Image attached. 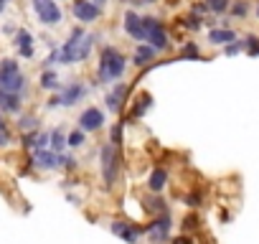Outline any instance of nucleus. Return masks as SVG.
<instances>
[{"instance_id": "nucleus-1", "label": "nucleus", "mask_w": 259, "mask_h": 244, "mask_svg": "<svg viewBox=\"0 0 259 244\" xmlns=\"http://www.w3.org/2000/svg\"><path fill=\"white\" fill-rule=\"evenodd\" d=\"M122 71H124V56H122L117 49L107 46V49L102 51V59H99V79H102V82H107V79H119Z\"/></svg>"}, {"instance_id": "nucleus-2", "label": "nucleus", "mask_w": 259, "mask_h": 244, "mask_svg": "<svg viewBox=\"0 0 259 244\" xmlns=\"http://www.w3.org/2000/svg\"><path fill=\"white\" fill-rule=\"evenodd\" d=\"M21 87H23V76H21V71H18V61L6 59L3 64H0V89L16 94Z\"/></svg>"}, {"instance_id": "nucleus-3", "label": "nucleus", "mask_w": 259, "mask_h": 244, "mask_svg": "<svg viewBox=\"0 0 259 244\" xmlns=\"http://www.w3.org/2000/svg\"><path fill=\"white\" fill-rule=\"evenodd\" d=\"M33 11L44 26H59L61 23V8L56 0H33Z\"/></svg>"}, {"instance_id": "nucleus-4", "label": "nucleus", "mask_w": 259, "mask_h": 244, "mask_svg": "<svg viewBox=\"0 0 259 244\" xmlns=\"http://www.w3.org/2000/svg\"><path fill=\"white\" fill-rule=\"evenodd\" d=\"M143 21H145V38L153 44V49H158V51L168 49V36H165V28L160 26V21L158 18H143Z\"/></svg>"}, {"instance_id": "nucleus-5", "label": "nucleus", "mask_w": 259, "mask_h": 244, "mask_svg": "<svg viewBox=\"0 0 259 244\" xmlns=\"http://www.w3.org/2000/svg\"><path fill=\"white\" fill-rule=\"evenodd\" d=\"M81 38H84V31H81V28H74L71 36H69V41H66V46L59 51V59H61L64 64H74V61H79V46H81Z\"/></svg>"}, {"instance_id": "nucleus-6", "label": "nucleus", "mask_w": 259, "mask_h": 244, "mask_svg": "<svg viewBox=\"0 0 259 244\" xmlns=\"http://www.w3.org/2000/svg\"><path fill=\"white\" fill-rule=\"evenodd\" d=\"M102 173H104L107 186H112L117 181V153H114L112 145H104L102 148Z\"/></svg>"}, {"instance_id": "nucleus-7", "label": "nucleus", "mask_w": 259, "mask_h": 244, "mask_svg": "<svg viewBox=\"0 0 259 244\" xmlns=\"http://www.w3.org/2000/svg\"><path fill=\"white\" fill-rule=\"evenodd\" d=\"M74 18L81 23H94L99 18V6L92 0H74Z\"/></svg>"}, {"instance_id": "nucleus-8", "label": "nucleus", "mask_w": 259, "mask_h": 244, "mask_svg": "<svg viewBox=\"0 0 259 244\" xmlns=\"http://www.w3.org/2000/svg\"><path fill=\"white\" fill-rule=\"evenodd\" d=\"M124 31H127L130 38L145 41V21H143L135 11H127V13H124Z\"/></svg>"}, {"instance_id": "nucleus-9", "label": "nucleus", "mask_w": 259, "mask_h": 244, "mask_svg": "<svg viewBox=\"0 0 259 244\" xmlns=\"http://www.w3.org/2000/svg\"><path fill=\"white\" fill-rule=\"evenodd\" d=\"M79 125H81V130H99L104 125V112L97 109V107L84 109L81 117H79Z\"/></svg>"}, {"instance_id": "nucleus-10", "label": "nucleus", "mask_w": 259, "mask_h": 244, "mask_svg": "<svg viewBox=\"0 0 259 244\" xmlns=\"http://www.w3.org/2000/svg\"><path fill=\"white\" fill-rule=\"evenodd\" d=\"M0 107L8 109V112H18L21 109V99L13 92H3V89H0Z\"/></svg>"}, {"instance_id": "nucleus-11", "label": "nucleus", "mask_w": 259, "mask_h": 244, "mask_svg": "<svg viewBox=\"0 0 259 244\" xmlns=\"http://www.w3.org/2000/svg\"><path fill=\"white\" fill-rule=\"evenodd\" d=\"M16 44H18V49H21V54H23V56H31V54H33V38H31V33H28V31H18Z\"/></svg>"}, {"instance_id": "nucleus-12", "label": "nucleus", "mask_w": 259, "mask_h": 244, "mask_svg": "<svg viewBox=\"0 0 259 244\" xmlns=\"http://www.w3.org/2000/svg\"><path fill=\"white\" fill-rule=\"evenodd\" d=\"M208 38L213 44H231V41H236V33L234 31H226V28H219V31H211Z\"/></svg>"}, {"instance_id": "nucleus-13", "label": "nucleus", "mask_w": 259, "mask_h": 244, "mask_svg": "<svg viewBox=\"0 0 259 244\" xmlns=\"http://www.w3.org/2000/svg\"><path fill=\"white\" fill-rule=\"evenodd\" d=\"M112 231H114V234H122V236H124V241H135V239H138V234H140L138 229H133V226L127 229L124 224H112Z\"/></svg>"}, {"instance_id": "nucleus-14", "label": "nucleus", "mask_w": 259, "mask_h": 244, "mask_svg": "<svg viewBox=\"0 0 259 244\" xmlns=\"http://www.w3.org/2000/svg\"><path fill=\"white\" fill-rule=\"evenodd\" d=\"M153 56H155V49H153V46H138V51H135V64H148Z\"/></svg>"}, {"instance_id": "nucleus-15", "label": "nucleus", "mask_w": 259, "mask_h": 244, "mask_svg": "<svg viewBox=\"0 0 259 244\" xmlns=\"http://www.w3.org/2000/svg\"><path fill=\"white\" fill-rule=\"evenodd\" d=\"M81 94H84V89L74 84V87H69V89H66V94L61 97V104H74V102H76Z\"/></svg>"}, {"instance_id": "nucleus-16", "label": "nucleus", "mask_w": 259, "mask_h": 244, "mask_svg": "<svg viewBox=\"0 0 259 244\" xmlns=\"http://www.w3.org/2000/svg\"><path fill=\"white\" fill-rule=\"evenodd\" d=\"M36 160H38V166H41V168H54L59 158H56L54 153H38V155H36Z\"/></svg>"}, {"instance_id": "nucleus-17", "label": "nucleus", "mask_w": 259, "mask_h": 244, "mask_svg": "<svg viewBox=\"0 0 259 244\" xmlns=\"http://www.w3.org/2000/svg\"><path fill=\"white\" fill-rule=\"evenodd\" d=\"M56 84H59L56 71H44V76H41V87H44V89H54Z\"/></svg>"}, {"instance_id": "nucleus-18", "label": "nucleus", "mask_w": 259, "mask_h": 244, "mask_svg": "<svg viewBox=\"0 0 259 244\" xmlns=\"http://www.w3.org/2000/svg\"><path fill=\"white\" fill-rule=\"evenodd\" d=\"M165 186V171H155L153 176H150V188L153 191H160Z\"/></svg>"}, {"instance_id": "nucleus-19", "label": "nucleus", "mask_w": 259, "mask_h": 244, "mask_svg": "<svg viewBox=\"0 0 259 244\" xmlns=\"http://www.w3.org/2000/svg\"><path fill=\"white\" fill-rule=\"evenodd\" d=\"M206 8L213 13H224V11H229V0H206Z\"/></svg>"}, {"instance_id": "nucleus-20", "label": "nucleus", "mask_w": 259, "mask_h": 244, "mask_svg": "<svg viewBox=\"0 0 259 244\" xmlns=\"http://www.w3.org/2000/svg\"><path fill=\"white\" fill-rule=\"evenodd\" d=\"M92 41H94V36H87V33H84L81 46H79V61H84V59H87V54H89V49H92Z\"/></svg>"}, {"instance_id": "nucleus-21", "label": "nucleus", "mask_w": 259, "mask_h": 244, "mask_svg": "<svg viewBox=\"0 0 259 244\" xmlns=\"http://www.w3.org/2000/svg\"><path fill=\"white\" fill-rule=\"evenodd\" d=\"M231 13H234L236 18H241V16H246V13H249V6L244 3V0H241V3H234V6H231Z\"/></svg>"}, {"instance_id": "nucleus-22", "label": "nucleus", "mask_w": 259, "mask_h": 244, "mask_svg": "<svg viewBox=\"0 0 259 244\" xmlns=\"http://www.w3.org/2000/svg\"><path fill=\"white\" fill-rule=\"evenodd\" d=\"M8 140H11V133H8V128H6L3 117H0V145H8Z\"/></svg>"}, {"instance_id": "nucleus-23", "label": "nucleus", "mask_w": 259, "mask_h": 244, "mask_svg": "<svg viewBox=\"0 0 259 244\" xmlns=\"http://www.w3.org/2000/svg\"><path fill=\"white\" fill-rule=\"evenodd\" d=\"M81 143H84V133H71V135H69V145H71V148H79Z\"/></svg>"}, {"instance_id": "nucleus-24", "label": "nucleus", "mask_w": 259, "mask_h": 244, "mask_svg": "<svg viewBox=\"0 0 259 244\" xmlns=\"http://www.w3.org/2000/svg\"><path fill=\"white\" fill-rule=\"evenodd\" d=\"M51 140H54V150L59 153V150L64 148V135H61V133H54V135H51Z\"/></svg>"}, {"instance_id": "nucleus-25", "label": "nucleus", "mask_w": 259, "mask_h": 244, "mask_svg": "<svg viewBox=\"0 0 259 244\" xmlns=\"http://www.w3.org/2000/svg\"><path fill=\"white\" fill-rule=\"evenodd\" d=\"M183 54H186V56H198V49H196V46H186Z\"/></svg>"}, {"instance_id": "nucleus-26", "label": "nucleus", "mask_w": 259, "mask_h": 244, "mask_svg": "<svg viewBox=\"0 0 259 244\" xmlns=\"http://www.w3.org/2000/svg\"><path fill=\"white\" fill-rule=\"evenodd\" d=\"M239 49H241V44H231V46H229V49H226V54H229V56H231V54H236V51H239Z\"/></svg>"}, {"instance_id": "nucleus-27", "label": "nucleus", "mask_w": 259, "mask_h": 244, "mask_svg": "<svg viewBox=\"0 0 259 244\" xmlns=\"http://www.w3.org/2000/svg\"><path fill=\"white\" fill-rule=\"evenodd\" d=\"M46 143H49V135H38V143H36V145H38V148H44Z\"/></svg>"}, {"instance_id": "nucleus-28", "label": "nucleus", "mask_w": 259, "mask_h": 244, "mask_svg": "<svg viewBox=\"0 0 259 244\" xmlns=\"http://www.w3.org/2000/svg\"><path fill=\"white\" fill-rule=\"evenodd\" d=\"M6 3H8V0H0V11H3V8H6Z\"/></svg>"}, {"instance_id": "nucleus-29", "label": "nucleus", "mask_w": 259, "mask_h": 244, "mask_svg": "<svg viewBox=\"0 0 259 244\" xmlns=\"http://www.w3.org/2000/svg\"><path fill=\"white\" fill-rule=\"evenodd\" d=\"M94 3H97V6H104V3H107V0H94Z\"/></svg>"}, {"instance_id": "nucleus-30", "label": "nucleus", "mask_w": 259, "mask_h": 244, "mask_svg": "<svg viewBox=\"0 0 259 244\" xmlns=\"http://www.w3.org/2000/svg\"><path fill=\"white\" fill-rule=\"evenodd\" d=\"M256 18H259V6H256Z\"/></svg>"}, {"instance_id": "nucleus-31", "label": "nucleus", "mask_w": 259, "mask_h": 244, "mask_svg": "<svg viewBox=\"0 0 259 244\" xmlns=\"http://www.w3.org/2000/svg\"><path fill=\"white\" fill-rule=\"evenodd\" d=\"M145 3H155V0H145Z\"/></svg>"}]
</instances>
